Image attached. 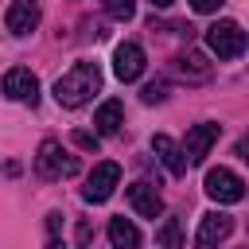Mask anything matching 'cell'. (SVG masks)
Returning <instances> with one entry per match:
<instances>
[{
  "label": "cell",
  "instance_id": "7",
  "mask_svg": "<svg viewBox=\"0 0 249 249\" xmlns=\"http://www.w3.org/2000/svg\"><path fill=\"white\" fill-rule=\"evenodd\" d=\"M218 136H222V124H214V121H202V124L187 128V140H183L187 163H202V160L210 156V148L218 144Z\"/></svg>",
  "mask_w": 249,
  "mask_h": 249
},
{
  "label": "cell",
  "instance_id": "4",
  "mask_svg": "<svg viewBox=\"0 0 249 249\" xmlns=\"http://www.w3.org/2000/svg\"><path fill=\"white\" fill-rule=\"evenodd\" d=\"M202 187H206V195L214 202H226V206H233V202L245 198V179L237 171H230V167H210L206 179H202Z\"/></svg>",
  "mask_w": 249,
  "mask_h": 249
},
{
  "label": "cell",
  "instance_id": "3",
  "mask_svg": "<svg viewBox=\"0 0 249 249\" xmlns=\"http://www.w3.org/2000/svg\"><path fill=\"white\" fill-rule=\"evenodd\" d=\"M35 171L43 179H62V175H78V160L66 156V148L58 140H43L39 156H35Z\"/></svg>",
  "mask_w": 249,
  "mask_h": 249
},
{
  "label": "cell",
  "instance_id": "20",
  "mask_svg": "<svg viewBox=\"0 0 249 249\" xmlns=\"http://www.w3.org/2000/svg\"><path fill=\"white\" fill-rule=\"evenodd\" d=\"M89 237H93V226H89V218H82V222H78V245L86 249V245H89Z\"/></svg>",
  "mask_w": 249,
  "mask_h": 249
},
{
  "label": "cell",
  "instance_id": "12",
  "mask_svg": "<svg viewBox=\"0 0 249 249\" xmlns=\"http://www.w3.org/2000/svg\"><path fill=\"white\" fill-rule=\"evenodd\" d=\"M39 4L35 0H16L8 12H4V23H8V31L12 35H31L35 27H39Z\"/></svg>",
  "mask_w": 249,
  "mask_h": 249
},
{
  "label": "cell",
  "instance_id": "6",
  "mask_svg": "<svg viewBox=\"0 0 249 249\" xmlns=\"http://www.w3.org/2000/svg\"><path fill=\"white\" fill-rule=\"evenodd\" d=\"M230 233H233V214H226V210H210V214H202V222H198L195 249H218Z\"/></svg>",
  "mask_w": 249,
  "mask_h": 249
},
{
  "label": "cell",
  "instance_id": "15",
  "mask_svg": "<svg viewBox=\"0 0 249 249\" xmlns=\"http://www.w3.org/2000/svg\"><path fill=\"white\" fill-rule=\"evenodd\" d=\"M175 70H179L183 78H191V82L210 78V62H206L202 51H187V54H179V58H175Z\"/></svg>",
  "mask_w": 249,
  "mask_h": 249
},
{
  "label": "cell",
  "instance_id": "19",
  "mask_svg": "<svg viewBox=\"0 0 249 249\" xmlns=\"http://www.w3.org/2000/svg\"><path fill=\"white\" fill-rule=\"evenodd\" d=\"M70 140H74L78 148H86V152H97V132H86V128H74V132H70Z\"/></svg>",
  "mask_w": 249,
  "mask_h": 249
},
{
  "label": "cell",
  "instance_id": "8",
  "mask_svg": "<svg viewBox=\"0 0 249 249\" xmlns=\"http://www.w3.org/2000/svg\"><path fill=\"white\" fill-rule=\"evenodd\" d=\"M0 89H4V97L23 101V105H35V101H39V78H35L27 66H12V70L4 74V82H0Z\"/></svg>",
  "mask_w": 249,
  "mask_h": 249
},
{
  "label": "cell",
  "instance_id": "16",
  "mask_svg": "<svg viewBox=\"0 0 249 249\" xmlns=\"http://www.w3.org/2000/svg\"><path fill=\"white\" fill-rule=\"evenodd\" d=\"M156 245H160V249H179V245H183V226H179V218H163V226L156 230Z\"/></svg>",
  "mask_w": 249,
  "mask_h": 249
},
{
  "label": "cell",
  "instance_id": "1",
  "mask_svg": "<svg viewBox=\"0 0 249 249\" xmlns=\"http://www.w3.org/2000/svg\"><path fill=\"white\" fill-rule=\"evenodd\" d=\"M97 89H101V70H97V62H74V66L54 82V101H58L62 109H78V105H86Z\"/></svg>",
  "mask_w": 249,
  "mask_h": 249
},
{
  "label": "cell",
  "instance_id": "21",
  "mask_svg": "<svg viewBox=\"0 0 249 249\" xmlns=\"http://www.w3.org/2000/svg\"><path fill=\"white\" fill-rule=\"evenodd\" d=\"M222 4H226V0H191V8H195V12H218Z\"/></svg>",
  "mask_w": 249,
  "mask_h": 249
},
{
  "label": "cell",
  "instance_id": "14",
  "mask_svg": "<svg viewBox=\"0 0 249 249\" xmlns=\"http://www.w3.org/2000/svg\"><path fill=\"white\" fill-rule=\"evenodd\" d=\"M109 245L113 249H136L140 245V230L128 218H109Z\"/></svg>",
  "mask_w": 249,
  "mask_h": 249
},
{
  "label": "cell",
  "instance_id": "9",
  "mask_svg": "<svg viewBox=\"0 0 249 249\" xmlns=\"http://www.w3.org/2000/svg\"><path fill=\"white\" fill-rule=\"evenodd\" d=\"M113 74H117V82H136L144 74V47L140 43H121L113 51Z\"/></svg>",
  "mask_w": 249,
  "mask_h": 249
},
{
  "label": "cell",
  "instance_id": "23",
  "mask_svg": "<svg viewBox=\"0 0 249 249\" xmlns=\"http://www.w3.org/2000/svg\"><path fill=\"white\" fill-rule=\"evenodd\" d=\"M152 4H156V8H171L175 0H152Z\"/></svg>",
  "mask_w": 249,
  "mask_h": 249
},
{
  "label": "cell",
  "instance_id": "18",
  "mask_svg": "<svg viewBox=\"0 0 249 249\" xmlns=\"http://www.w3.org/2000/svg\"><path fill=\"white\" fill-rule=\"evenodd\" d=\"M140 97H144V105H156V101H163V97H167V82H160V78H156V82H148V86L140 89Z\"/></svg>",
  "mask_w": 249,
  "mask_h": 249
},
{
  "label": "cell",
  "instance_id": "17",
  "mask_svg": "<svg viewBox=\"0 0 249 249\" xmlns=\"http://www.w3.org/2000/svg\"><path fill=\"white\" fill-rule=\"evenodd\" d=\"M105 12H109L113 19H121V23H124V19H132V16H136V0H105Z\"/></svg>",
  "mask_w": 249,
  "mask_h": 249
},
{
  "label": "cell",
  "instance_id": "10",
  "mask_svg": "<svg viewBox=\"0 0 249 249\" xmlns=\"http://www.w3.org/2000/svg\"><path fill=\"white\" fill-rule=\"evenodd\" d=\"M152 152H156V160L167 167V175H175V179H179V175H187V167H191V163H187L183 148H179L167 132H156V136H152Z\"/></svg>",
  "mask_w": 249,
  "mask_h": 249
},
{
  "label": "cell",
  "instance_id": "5",
  "mask_svg": "<svg viewBox=\"0 0 249 249\" xmlns=\"http://www.w3.org/2000/svg\"><path fill=\"white\" fill-rule=\"evenodd\" d=\"M117 183H121V163L101 160V163L89 171V179H86V187H82V198H86V202H105V198L117 191Z\"/></svg>",
  "mask_w": 249,
  "mask_h": 249
},
{
  "label": "cell",
  "instance_id": "2",
  "mask_svg": "<svg viewBox=\"0 0 249 249\" xmlns=\"http://www.w3.org/2000/svg\"><path fill=\"white\" fill-rule=\"evenodd\" d=\"M206 47H210L222 62L241 58V54H245V31H241V23H237V19H218V23H210V27H206Z\"/></svg>",
  "mask_w": 249,
  "mask_h": 249
},
{
  "label": "cell",
  "instance_id": "11",
  "mask_svg": "<svg viewBox=\"0 0 249 249\" xmlns=\"http://www.w3.org/2000/svg\"><path fill=\"white\" fill-rule=\"evenodd\" d=\"M124 195H128V206H132L140 218H152V222H156V218L163 214V198H160V191H156L152 183L140 179V183H132Z\"/></svg>",
  "mask_w": 249,
  "mask_h": 249
},
{
  "label": "cell",
  "instance_id": "22",
  "mask_svg": "<svg viewBox=\"0 0 249 249\" xmlns=\"http://www.w3.org/2000/svg\"><path fill=\"white\" fill-rule=\"evenodd\" d=\"M47 249H66V245H62L58 237H51V245H47Z\"/></svg>",
  "mask_w": 249,
  "mask_h": 249
},
{
  "label": "cell",
  "instance_id": "13",
  "mask_svg": "<svg viewBox=\"0 0 249 249\" xmlns=\"http://www.w3.org/2000/svg\"><path fill=\"white\" fill-rule=\"evenodd\" d=\"M121 124H124V105L113 97V101H105L97 113H93V132L97 136H113V132H121Z\"/></svg>",
  "mask_w": 249,
  "mask_h": 249
}]
</instances>
